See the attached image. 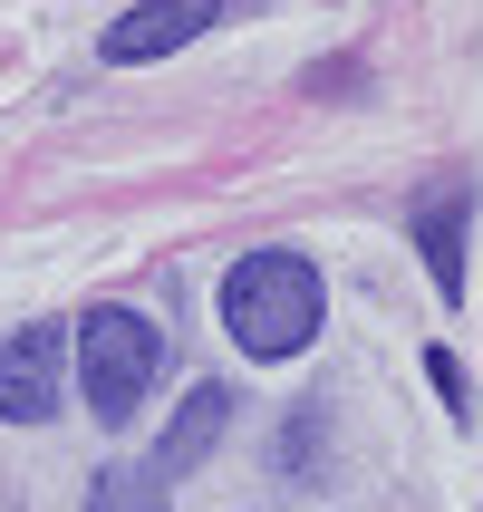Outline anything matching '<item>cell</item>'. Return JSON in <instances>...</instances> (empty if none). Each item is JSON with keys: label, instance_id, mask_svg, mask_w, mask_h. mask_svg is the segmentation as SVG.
I'll list each match as a JSON object with an SVG mask.
<instances>
[{"label": "cell", "instance_id": "6", "mask_svg": "<svg viewBox=\"0 0 483 512\" xmlns=\"http://www.w3.org/2000/svg\"><path fill=\"white\" fill-rule=\"evenodd\" d=\"M464 213H474V194H464V184H445V194L416 203V252H426V271H435V290H445V300H464Z\"/></svg>", "mask_w": 483, "mask_h": 512}, {"label": "cell", "instance_id": "1", "mask_svg": "<svg viewBox=\"0 0 483 512\" xmlns=\"http://www.w3.org/2000/svg\"><path fill=\"white\" fill-rule=\"evenodd\" d=\"M329 319L310 252H242L223 271V329L242 339V358H300Z\"/></svg>", "mask_w": 483, "mask_h": 512}, {"label": "cell", "instance_id": "7", "mask_svg": "<svg viewBox=\"0 0 483 512\" xmlns=\"http://www.w3.org/2000/svg\"><path fill=\"white\" fill-rule=\"evenodd\" d=\"M87 512H165V474H126V464H107V474L87 484Z\"/></svg>", "mask_w": 483, "mask_h": 512}, {"label": "cell", "instance_id": "2", "mask_svg": "<svg viewBox=\"0 0 483 512\" xmlns=\"http://www.w3.org/2000/svg\"><path fill=\"white\" fill-rule=\"evenodd\" d=\"M155 377H165V329L126 300H97L78 319V387L97 406V426H136V406L155 397Z\"/></svg>", "mask_w": 483, "mask_h": 512}, {"label": "cell", "instance_id": "4", "mask_svg": "<svg viewBox=\"0 0 483 512\" xmlns=\"http://www.w3.org/2000/svg\"><path fill=\"white\" fill-rule=\"evenodd\" d=\"M194 29H213V0H136L126 20L97 39V58L107 68H136V58H174Z\"/></svg>", "mask_w": 483, "mask_h": 512}, {"label": "cell", "instance_id": "5", "mask_svg": "<svg viewBox=\"0 0 483 512\" xmlns=\"http://www.w3.org/2000/svg\"><path fill=\"white\" fill-rule=\"evenodd\" d=\"M223 426H232V387H213V377H203L194 397L174 406V426L155 435V464H145V474H165V484H174V474H194V464L223 445Z\"/></svg>", "mask_w": 483, "mask_h": 512}, {"label": "cell", "instance_id": "3", "mask_svg": "<svg viewBox=\"0 0 483 512\" xmlns=\"http://www.w3.org/2000/svg\"><path fill=\"white\" fill-rule=\"evenodd\" d=\"M0 416L10 426H49L58 416V329H10L0 339Z\"/></svg>", "mask_w": 483, "mask_h": 512}, {"label": "cell", "instance_id": "8", "mask_svg": "<svg viewBox=\"0 0 483 512\" xmlns=\"http://www.w3.org/2000/svg\"><path fill=\"white\" fill-rule=\"evenodd\" d=\"M426 377H435V397L455 406V416H474V377H464L455 358H445V348H435V358H426Z\"/></svg>", "mask_w": 483, "mask_h": 512}]
</instances>
